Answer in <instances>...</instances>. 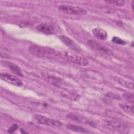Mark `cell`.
<instances>
[{
    "label": "cell",
    "instance_id": "cell-13",
    "mask_svg": "<svg viewBox=\"0 0 134 134\" xmlns=\"http://www.w3.org/2000/svg\"><path fill=\"white\" fill-rule=\"evenodd\" d=\"M92 32L93 35L99 40H105L107 38V33L106 31L102 28H95L93 29Z\"/></svg>",
    "mask_w": 134,
    "mask_h": 134
},
{
    "label": "cell",
    "instance_id": "cell-21",
    "mask_svg": "<svg viewBox=\"0 0 134 134\" xmlns=\"http://www.w3.org/2000/svg\"><path fill=\"white\" fill-rule=\"evenodd\" d=\"M18 128V126L17 124H14L8 129V132L9 133H13Z\"/></svg>",
    "mask_w": 134,
    "mask_h": 134
},
{
    "label": "cell",
    "instance_id": "cell-12",
    "mask_svg": "<svg viewBox=\"0 0 134 134\" xmlns=\"http://www.w3.org/2000/svg\"><path fill=\"white\" fill-rule=\"evenodd\" d=\"M36 28L38 31L47 35L51 34L53 32L54 29L51 25L47 23L39 24L36 26Z\"/></svg>",
    "mask_w": 134,
    "mask_h": 134
},
{
    "label": "cell",
    "instance_id": "cell-16",
    "mask_svg": "<svg viewBox=\"0 0 134 134\" xmlns=\"http://www.w3.org/2000/svg\"><path fill=\"white\" fill-rule=\"evenodd\" d=\"M118 82H119V83H120L121 85H122V86H124V87L129 88V89H131V90H133V83L132 82H130L129 81H127L126 80H125L124 79H118Z\"/></svg>",
    "mask_w": 134,
    "mask_h": 134
},
{
    "label": "cell",
    "instance_id": "cell-19",
    "mask_svg": "<svg viewBox=\"0 0 134 134\" xmlns=\"http://www.w3.org/2000/svg\"><path fill=\"white\" fill-rule=\"evenodd\" d=\"M111 41L116 44H120V45H124V44H126V42L125 41H124V40H122L121 38L117 37H114L113 38Z\"/></svg>",
    "mask_w": 134,
    "mask_h": 134
},
{
    "label": "cell",
    "instance_id": "cell-18",
    "mask_svg": "<svg viewBox=\"0 0 134 134\" xmlns=\"http://www.w3.org/2000/svg\"><path fill=\"white\" fill-rule=\"evenodd\" d=\"M105 2L107 3L108 4H114V5H115L116 6H123L125 3V1H105Z\"/></svg>",
    "mask_w": 134,
    "mask_h": 134
},
{
    "label": "cell",
    "instance_id": "cell-10",
    "mask_svg": "<svg viewBox=\"0 0 134 134\" xmlns=\"http://www.w3.org/2000/svg\"><path fill=\"white\" fill-rule=\"evenodd\" d=\"M66 117L68 119L74 121L75 122H77L79 123L84 122V123H86L87 124L92 125H94V123L91 120H90L88 119H87L85 117H84L81 115H79L75 113H69L66 115Z\"/></svg>",
    "mask_w": 134,
    "mask_h": 134
},
{
    "label": "cell",
    "instance_id": "cell-20",
    "mask_svg": "<svg viewBox=\"0 0 134 134\" xmlns=\"http://www.w3.org/2000/svg\"><path fill=\"white\" fill-rule=\"evenodd\" d=\"M124 98L128 100H133V94L130 93H126L122 95Z\"/></svg>",
    "mask_w": 134,
    "mask_h": 134
},
{
    "label": "cell",
    "instance_id": "cell-8",
    "mask_svg": "<svg viewBox=\"0 0 134 134\" xmlns=\"http://www.w3.org/2000/svg\"><path fill=\"white\" fill-rule=\"evenodd\" d=\"M59 38L62 43L70 49L76 52H80L81 50V47L69 37L64 35H60L59 36Z\"/></svg>",
    "mask_w": 134,
    "mask_h": 134
},
{
    "label": "cell",
    "instance_id": "cell-4",
    "mask_svg": "<svg viewBox=\"0 0 134 134\" xmlns=\"http://www.w3.org/2000/svg\"><path fill=\"white\" fill-rule=\"evenodd\" d=\"M86 43L91 49L101 54L110 55L111 53V51L107 47L94 40L88 39Z\"/></svg>",
    "mask_w": 134,
    "mask_h": 134
},
{
    "label": "cell",
    "instance_id": "cell-3",
    "mask_svg": "<svg viewBox=\"0 0 134 134\" xmlns=\"http://www.w3.org/2000/svg\"><path fill=\"white\" fill-rule=\"evenodd\" d=\"M103 125L110 130L120 133H128L130 131L126 125L114 120H104Z\"/></svg>",
    "mask_w": 134,
    "mask_h": 134
},
{
    "label": "cell",
    "instance_id": "cell-6",
    "mask_svg": "<svg viewBox=\"0 0 134 134\" xmlns=\"http://www.w3.org/2000/svg\"><path fill=\"white\" fill-rule=\"evenodd\" d=\"M34 119L36 122L42 125L54 127H60L61 125V122L59 120L51 119L40 115H34Z\"/></svg>",
    "mask_w": 134,
    "mask_h": 134
},
{
    "label": "cell",
    "instance_id": "cell-14",
    "mask_svg": "<svg viewBox=\"0 0 134 134\" xmlns=\"http://www.w3.org/2000/svg\"><path fill=\"white\" fill-rule=\"evenodd\" d=\"M119 107L127 114L133 115V105L127 104H120Z\"/></svg>",
    "mask_w": 134,
    "mask_h": 134
},
{
    "label": "cell",
    "instance_id": "cell-5",
    "mask_svg": "<svg viewBox=\"0 0 134 134\" xmlns=\"http://www.w3.org/2000/svg\"><path fill=\"white\" fill-rule=\"evenodd\" d=\"M58 8L61 12L68 14L74 15H84L87 14V11L83 8L68 5H61L59 6Z\"/></svg>",
    "mask_w": 134,
    "mask_h": 134
},
{
    "label": "cell",
    "instance_id": "cell-15",
    "mask_svg": "<svg viewBox=\"0 0 134 134\" xmlns=\"http://www.w3.org/2000/svg\"><path fill=\"white\" fill-rule=\"evenodd\" d=\"M66 127L72 131H77L79 132H82V133H87L88 131L86 130L85 129L82 128V127L77 126V125H68L66 126Z\"/></svg>",
    "mask_w": 134,
    "mask_h": 134
},
{
    "label": "cell",
    "instance_id": "cell-11",
    "mask_svg": "<svg viewBox=\"0 0 134 134\" xmlns=\"http://www.w3.org/2000/svg\"><path fill=\"white\" fill-rule=\"evenodd\" d=\"M1 64L8 68L14 74L19 76H24V74L22 72L21 69L19 68L18 65L16 64L15 63L5 61H2Z\"/></svg>",
    "mask_w": 134,
    "mask_h": 134
},
{
    "label": "cell",
    "instance_id": "cell-2",
    "mask_svg": "<svg viewBox=\"0 0 134 134\" xmlns=\"http://www.w3.org/2000/svg\"><path fill=\"white\" fill-rule=\"evenodd\" d=\"M57 57L82 66H87L89 64L88 60L85 58L65 51L58 52Z\"/></svg>",
    "mask_w": 134,
    "mask_h": 134
},
{
    "label": "cell",
    "instance_id": "cell-7",
    "mask_svg": "<svg viewBox=\"0 0 134 134\" xmlns=\"http://www.w3.org/2000/svg\"><path fill=\"white\" fill-rule=\"evenodd\" d=\"M1 79L10 84L20 86L23 85V82L21 80L17 78V77L7 73H2L0 75Z\"/></svg>",
    "mask_w": 134,
    "mask_h": 134
},
{
    "label": "cell",
    "instance_id": "cell-22",
    "mask_svg": "<svg viewBox=\"0 0 134 134\" xmlns=\"http://www.w3.org/2000/svg\"><path fill=\"white\" fill-rule=\"evenodd\" d=\"M134 3V1H133L132 2V3H131V6H132V9L133 10V4Z\"/></svg>",
    "mask_w": 134,
    "mask_h": 134
},
{
    "label": "cell",
    "instance_id": "cell-1",
    "mask_svg": "<svg viewBox=\"0 0 134 134\" xmlns=\"http://www.w3.org/2000/svg\"><path fill=\"white\" fill-rule=\"evenodd\" d=\"M28 50L31 54L41 57L54 58L58 55V52L55 50L48 47L32 45L28 48Z\"/></svg>",
    "mask_w": 134,
    "mask_h": 134
},
{
    "label": "cell",
    "instance_id": "cell-17",
    "mask_svg": "<svg viewBox=\"0 0 134 134\" xmlns=\"http://www.w3.org/2000/svg\"><path fill=\"white\" fill-rule=\"evenodd\" d=\"M10 52L6 48H1V57L2 58H10Z\"/></svg>",
    "mask_w": 134,
    "mask_h": 134
},
{
    "label": "cell",
    "instance_id": "cell-9",
    "mask_svg": "<svg viewBox=\"0 0 134 134\" xmlns=\"http://www.w3.org/2000/svg\"><path fill=\"white\" fill-rule=\"evenodd\" d=\"M42 75V76L46 79V80L55 86H60L63 83V79L59 77L51 75L50 73L46 72H43Z\"/></svg>",
    "mask_w": 134,
    "mask_h": 134
}]
</instances>
